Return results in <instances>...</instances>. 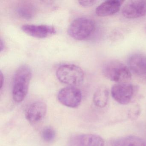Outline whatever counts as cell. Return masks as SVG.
I'll use <instances>...</instances> for the list:
<instances>
[{"instance_id": "cell-1", "label": "cell", "mask_w": 146, "mask_h": 146, "mask_svg": "<svg viewBox=\"0 0 146 146\" xmlns=\"http://www.w3.org/2000/svg\"><path fill=\"white\" fill-rule=\"evenodd\" d=\"M31 76V69L26 65L19 66L15 72L13 78L12 96L13 100L16 102H22L26 97Z\"/></svg>"}, {"instance_id": "cell-2", "label": "cell", "mask_w": 146, "mask_h": 146, "mask_svg": "<svg viewBox=\"0 0 146 146\" xmlns=\"http://www.w3.org/2000/svg\"><path fill=\"white\" fill-rule=\"evenodd\" d=\"M56 75L60 82L69 86H79L84 81V72L82 68L72 64L60 66L57 69Z\"/></svg>"}, {"instance_id": "cell-3", "label": "cell", "mask_w": 146, "mask_h": 146, "mask_svg": "<svg viewBox=\"0 0 146 146\" xmlns=\"http://www.w3.org/2000/svg\"><path fill=\"white\" fill-rule=\"evenodd\" d=\"M96 24L89 18H78L73 20L68 29L69 35L75 40H84L90 38L94 32Z\"/></svg>"}, {"instance_id": "cell-4", "label": "cell", "mask_w": 146, "mask_h": 146, "mask_svg": "<svg viewBox=\"0 0 146 146\" xmlns=\"http://www.w3.org/2000/svg\"><path fill=\"white\" fill-rule=\"evenodd\" d=\"M102 72L106 78L117 83H128L131 79V73L129 68L117 60L107 62L103 66Z\"/></svg>"}, {"instance_id": "cell-5", "label": "cell", "mask_w": 146, "mask_h": 146, "mask_svg": "<svg viewBox=\"0 0 146 146\" xmlns=\"http://www.w3.org/2000/svg\"><path fill=\"white\" fill-rule=\"evenodd\" d=\"M58 99L59 102L64 106L76 108L81 104L82 92L76 87L68 86L60 90L58 95Z\"/></svg>"}, {"instance_id": "cell-6", "label": "cell", "mask_w": 146, "mask_h": 146, "mask_svg": "<svg viewBox=\"0 0 146 146\" xmlns=\"http://www.w3.org/2000/svg\"><path fill=\"white\" fill-rule=\"evenodd\" d=\"M134 86L129 83L116 84L111 90L113 98L121 105L129 104L134 95Z\"/></svg>"}, {"instance_id": "cell-7", "label": "cell", "mask_w": 146, "mask_h": 146, "mask_svg": "<svg viewBox=\"0 0 146 146\" xmlns=\"http://www.w3.org/2000/svg\"><path fill=\"white\" fill-rule=\"evenodd\" d=\"M122 13L124 17L134 19L146 15V0H132L127 1L123 6Z\"/></svg>"}, {"instance_id": "cell-8", "label": "cell", "mask_w": 146, "mask_h": 146, "mask_svg": "<svg viewBox=\"0 0 146 146\" xmlns=\"http://www.w3.org/2000/svg\"><path fill=\"white\" fill-rule=\"evenodd\" d=\"M102 137L94 134H82L72 137L68 146H104Z\"/></svg>"}, {"instance_id": "cell-9", "label": "cell", "mask_w": 146, "mask_h": 146, "mask_svg": "<svg viewBox=\"0 0 146 146\" xmlns=\"http://www.w3.org/2000/svg\"><path fill=\"white\" fill-rule=\"evenodd\" d=\"M47 111L46 103L42 102H36L31 104L26 109L25 117L31 123H36L45 117Z\"/></svg>"}, {"instance_id": "cell-10", "label": "cell", "mask_w": 146, "mask_h": 146, "mask_svg": "<svg viewBox=\"0 0 146 146\" xmlns=\"http://www.w3.org/2000/svg\"><path fill=\"white\" fill-rule=\"evenodd\" d=\"M22 29L29 35L38 38H45L54 35L56 30L52 26L47 25H25Z\"/></svg>"}, {"instance_id": "cell-11", "label": "cell", "mask_w": 146, "mask_h": 146, "mask_svg": "<svg viewBox=\"0 0 146 146\" xmlns=\"http://www.w3.org/2000/svg\"><path fill=\"white\" fill-rule=\"evenodd\" d=\"M130 70L135 74L146 76V55L135 54L131 55L128 60Z\"/></svg>"}, {"instance_id": "cell-12", "label": "cell", "mask_w": 146, "mask_h": 146, "mask_svg": "<svg viewBox=\"0 0 146 146\" xmlns=\"http://www.w3.org/2000/svg\"><path fill=\"white\" fill-rule=\"evenodd\" d=\"M122 1L111 0L104 1L96 9V13L99 17H106L114 15L120 10Z\"/></svg>"}, {"instance_id": "cell-13", "label": "cell", "mask_w": 146, "mask_h": 146, "mask_svg": "<svg viewBox=\"0 0 146 146\" xmlns=\"http://www.w3.org/2000/svg\"><path fill=\"white\" fill-rule=\"evenodd\" d=\"M111 146H146V142L135 136H126L113 140Z\"/></svg>"}, {"instance_id": "cell-14", "label": "cell", "mask_w": 146, "mask_h": 146, "mask_svg": "<svg viewBox=\"0 0 146 146\" xmlns=\"http://www.w3.org/2000/svg\"><path fill=\"white\" fill-rule=\"evenodd\" d=\"M109 92L105 86H101L95 92L93 96V102L97 107L103 108L108 102Z\"/></svg>"}, {"instance_id": "cell-15", "label": "cell", "mask_w": 146, "mask_h": 146, "mask_svg": "<svg viewBox=\"0 0 146 146\" xmlns=\"http://www.w3.org/2000/svg\"><path fill=\"white\" fill-rule=\"evenodd\" d=\"M18 15L23 19H32L36 14V10L35 6L30 3H24L19 5L17 8Z\"/></svg>"}, {"instance_id": "cell-16", "label": "cell", "mask_w": 146, "mask_h": 146, "mask_svg": "<svg viewBox=\"0 0 146 146\" xmlns=\"http://www.w3.org/2000/svg\"><path fill=\"white\" fill-rule=\"evenodd\" d=\"M42 137L45 141H52L55 137L56 132L53 128L50 126L45 127L42 131Z\"/></svg>"}, {"instance_id": "cell-17", "label": "cell", "mask_w": 146, "mask_h": 146, "mask_svg": "<svg viewBox=\"0 0 146 146\" xmlns=\"http://www.w3.org/2000/svg\"><path fill=\"white\" fill-rule=\"evenodd\" d=\"M140 108L139 106H135L131 109L129 112V115L131 119H135L138 117L140 114Z\"/></svg>"}, {"instance_id": "cell-18", "label": "cell", "mask_w": 146, "mask_h": 146, "mask_svg": "<svg viewBox=\"0 0 146 146\" xmlns=\"http://www.w3.org/2000/svg\"><path fill=\"white\" fill-rule=\"evenodd\" d=\"M78 3L80 5L84 7H90L94 5L96 3V1H79Z\"/></svg>"}, {"instance_id": "cell-19", "label": "cell", "mask_w": 146, "mask_h": 146, "mask_svg": "<svg viewBox=\"0 0 146 146\" xmlns=\"http://www.w3.org/2000/svg\"><path fill=\"white\" fill-rule=\"evenodd\" d=\"M0 78H1V89L4 82V76L1 71V73H0Z\"/></svg>"}, {"instance_id": "cell-20", "label": "cell", "mask_w": 146, "mask_h": 146, "mask_svg": "<svg viewBox=\"0 0 146 146\" xmlns=\"http://www.w3.org/2000/svg\"><path fill=\"white\" fill-rule=\"evenodd\" d=\"M0 48H1V51L2 52L3 50H4V48H5V43L3 41V40L1 39V43H0Z\"/></svg>"}]
</instances>
